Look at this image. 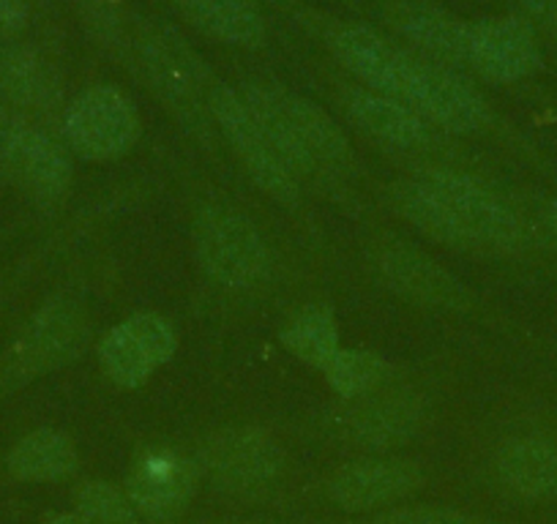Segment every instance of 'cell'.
<instances>
[{
	"mask_svg": "<svg viewBox=\"0 0 557 524\" xmlns=\"http://www.w3.org/2000/svg\"><path fill=\"white\" fill-rule=\"evenodd\" d=\"M329 47L369 90L401 101L446 132L475 135L490 123V104L468 79L454 68L391 45L377 30L345 25L331 34Z\"/></svg>",
	"mask_w": 557,
	"mask_h": 524,
	"instance_id": "obj_1",
	"label": "cell"
},
{
	"mask_svg": "<svg viewBox=\"0 0 557 524\" xmlns=\"http://www.w3.org/2000/svg\"><path fill=\"white\" fill-rule=\"evenodd\" d=\"M200 524H298V522H278V519L255 516V519H208V522H200Z\"/></svg>",
	"mask_w": 557,
	"mask_h": 524,
	"instance_id": "obj_32",
	"label": "cell"
},
{
	"mask_svg": "<svg viewBox=\"0 0 557 524\" xmlns=\"http://www.w3.org/2000/svg\"><path fill=\"white\" fill-rule=\"evenodd\" d=\"M208 112L216 121L219 132L227 137L233 151L238 153L240 164L246 173L251 175L262 191L278 202H296L298 200V184L290 175V170L282 164L276 151L268 142L265 132L257 123L255 112L244 101V96L235 93L230 85L216 83L213 79L208 88Z\"/></svg>",
	"mask_w": 557,
	"mask_h": 524,
	"instance_id": "obj_9",
	"label": "cell"
},
{
	"mask_svg": "<svg viewBox=\"0 0 557 524\" xmlns=\"http://www.w3.org/2000/svg\"><path fill=\"white\" fill-rule=\"evenodd\" d=\"M345 104L352 121L377 140L399 148H430L435 142L430 123L401 101L369 88H352L345 93Z\"/></svg>",
	"mask_w": 557,
	"mask_h": 524,
	"instance_id": "obj_18",
	"label": "cell"
},
{
	"mask_svg": "<svg viewBox=\"0 0 557 524\" xmlns=\"http://www.w3.org/2000/svg\"><path fill=\"white\" fill-rule=\"evenodd\" d=\"M492 478L522 502H557V440L513 437L497 448Z\"/></svg>",
	"mask_w": 557,
	"mask_h": 524,
	"instance_id": "obj_17",
	"label": "cell"
},
{
	"mask_svg": "<svg viewBox=\"0 0 557 524\" xmlns=\"http://www.w3.org/2000/svg\"><path fill=\"white\" fill-rule=\"evenodd\" d=\"M391 202H394L401 216L410 219L430 238L448 246H459V249L475 246L473 235L459 222L457 213L448 208V202L421 178L401 180V184L391 186Z\"/></svg>",
	"mask_w": 557,
	"mask_h": 524,
	"instance_id": "obj_22",
	"label": "cell"
},
{
	"mask_svg": "<svg viewBox=\"0 0 557 524\" xmlns=\"http://www.w3.org/2000/svg\"><path fill=\"white\" fill-rule=\"evenodd\" d=\"M55 72L28 47L0 52V90L25 110H50L61 93Z\"/></svg>",
	"mask_w": 557,
	"mask_h": 524,
	"instance_id": "obj_23",
	"label": "cell"
},
{
	"mask_svg": "<svg viewBox=\"0 0 557 524\" xmlns=\"http://www.w3.org/2000/svg\"><path fill=\"white\" fill-rule=\"evenodd\" d=\"M0 167L14 186L41 205L61 202L72 184V159L66 148L25 121L9 123L0 135Z\"/></svg>",
	"mask_w": 557,
	"mask_h": 524,
	"instance_id": "obj_10",
	"label": "cell"
},
{
	"mask_svg": "<svg viewBox=\"0 0 557 524\" xmlns=\"http://www.w3.org/2000/svg\"><path fill=\"white\" fill-rule=\"evenodd\" d=\"M352 524H495L451 506H396Z\"/></svg>",
	"mask_w": 557,
	"mask_h": 524,
	"instance_id": "obj_28",
	"label": "cell"
},
{
	"mask_svg": "<svg viewBox=\"0 0 557 524\" xmlns=\"http://www.w3.org/2000/svg\"><path fill=\"white\" fill-rule=\"evenodd\" d=\"M374 394V390H372ZM358 397L350 408L334 419V435L347 446L369 453H385L416 440L421 429V408L416 399L391 394V397Z\"/></svg>",
	"mask_w": 557,
	"mask_h": 524,
	"instance_id": "obj_14",
	"label": "cell"
},
{
	"mask_svg": "<svg viewBox=\"0 0 557 524\" xmlns=\"http://www.w3.org/2000/svg\"><path fill=\"white\" fill-rule=\"evenodd\" d=\"M522 9L535 25L557 36V0H522Z\"/></svg>",
	"mask_w": 557,
	"mask_h": 524,
	"instance_id": "obj_30",
	"label": "cell"
},
{
	"mask_svg": "<svg viewBox=\"0 0 557 524\" xmlns=\"http://www.w3.org/2000/svg\"><path fill=\"white\" fill-rule=\"evenodd\" d=\"M244 101L249 104V110L255 112L257 123L265 132L268 142L276 151V157L282 159L287 170H290L293 178L298 175H312L318 170V157L309 151L307 142L298 137V132L293 128V123L287 121V115L282 112L276 101V85L265 83H246L240 90Z\"/></svg>",
	"mask_w": 557,
	"mask_h": 524,
	"instance_id": "obj_21",
	"label": "cell"
},
{
	"mask_svg": "<svg viewBox=\"0 0 557 524\" xmlns=\"http://www.w3.org/2000/svg\"><path fill=\"white\" fill-rule=\"evenodd\" d=\"M186 20L224 45L257 50L265 45V17L255 0H173Z\"/></svg>",
	"mask_w": 557,
	"mask_h": 524,
	"instance_id": "obj_20",
	"label": "cell"
},
{
	"mask_svg": "<svg viewBox=\"0 0 557 524\" xmlns=\"http://www.w3.org/2000/svg\"><path fill=\"white\" fill-rule=\"evenodd\" d=\"M195 459L211 489L240 500L273 495L287 475L285 448L251 426L216 432L202 442Z\"/></svg>",
	"mask_w": 557,
	"mask_h": 524,
	"instance_id": "obj_2",
	"label": "cell"
},
{
	"mask_svg": "<svg viewBox=\"0 0 557 524\" xmlns=\"http://www.w3.org/2000/svg\"><path fill=\"white\" fill-rule=\"evenodd\" d=\"M377 269L391 290H396L407 301L435 309L470 307V292L465 290L462 282L416 246L388 244L377 254Z\"/></svg>",
	"mask_w": 557,
	"mask_h": 524,
	"instance_id": "obj_16",
	"label": "cell"
},
{
	"mask_svg": "<svg viewBox=\"0 0 557 524\" xmlns=\"http://www.w3.org/2000/svg\"><path fill=\"white\" fill-rule=\"evenodd\" d=\"M544 222H546V227H549L552 233L557 235V200H552L549 205H546V211H544Z\"/></svg>",
	"mask_w": 557,
	"mask_h": 524,
	"instance_id": "obj_33",
	"label": "cell"
},
{
	"mask_svg": "<svg viewBox=\"0 0 557 524\" xmlns=\"http://www.w3.org/2000/svg\"><path fill=\"white\" fill-rule=\"evenodd\" d=\"M39 524H90L83 513L77 511H63V513H50V516L41 519Z\"/></svg>",
	"mask_w": 557,
	"mask_h": 524,
	"instance_id": "obj_31",
	"label": "cell"
},
{
	"mask_svg": "<svg viewBox=\"0 0 557 524\" xmlns=\"http://www.w3.org/2000/svg\"><path fill=\"white\" fill-rule=\"evenodd\" d=\"M323 374L339 397L358 399L380 388V383L388 377V363L374 352L339 350L325 363Z\"/></svg>",
	"mask_w": 557,
	"mask_h": 524,
	"instance_id": "obj_26",
	"label": "cell"
},
{
	"mask_svg": "<svg viewBox=\"0 0 557 524\" xmlns=\"http://www.w3.org/2000/svg\"><path fill=\"white\" fill-rule=\"evenodd\" d=\"M7 112H3V104H0V135H3V132H7Z\"/></svg>",
	"mask_w": 557,
	"mask_h": 524,
	"instance_id": "obj_34",
	"label": "cell"
},
{
	"mask_svg": "<svg viewBox=\"0 0 557 524\" xmlns=\"http://www.w3.org/2000/svg\"><path fill=\"white\" fill-rule=\"evenodd\" d=\"M74 508L90 524H146L134 511L126 489L101 478H85L72 491Z\"/></svg>",
	"mask_w": 557,
	"mask_h": 524,
	"instance_id": "obj_27",
	"label": "cell"
},
{
	"mask_svg": "<svg viewBox=\"0 0 557 524\" xmlns=\"http://www.w3.org/2000/svg\"><path fill=\"white\" fill-rule=\"evenodd\" d=\"M278 341L285 345L290 355L301 358L304 363L314 369H325V363L342 350L339 347V328L325 307H307L282 328Z\"/></svg>",
	"mask_w": 557,
	"mask_h": 524,
	"instance_id": "obj_25",
	"label": "cell"
},
{
	"mask_svg": "<svg viewBox=\"0 0 557 524\" xmlns=\"http://www.w3.org/2000/svg\"><path fill=\"white\" fill-rule=\"evenodd\" d=\"M79 470L72 437L58 429H34L7 453V473L20 484H61Z\"/></svg>",
	"mask_w": 557,
	"mask_h": 524,
	"instance_id": "obj_19",
	"label": "cell"
},
{
	"mask_svg": "<svg viewBox=\"0 0 557 524\" xmlns=\"http://www.w3.org/2000/svg\"><path fill=\"white\" fill-rule=\"evenodd\" d=\"M383 17L401 39L412 41L441 66L454 68V72L468 66V20L454 17L451 12L426 0H391L385 3Z\"/></svg>",
	"mask_w": 557,
	"mask_h": 524,
	"instance_id": "obj_15",
	"label": "cell"
},
{
	"mask_svg": "<svg viewBox=\"0 0 557 524\" xmlns=\"http://www.w3.org/2000/svg\"><path fill=\"white\" fill-rule=\"evenodd\" d=\"M421 180L448 202V208L473 235L475 246L519 249L524 244V224L517 211L475 178L451 170H426Z\"/></svg>",
	"mask_w": 557,
	"mask_h": 524,
	"instance_id": "obj_12",
	"label": "cell"
},
{
	"mask_svg": "<svg viewBox=\"0 0 557 524\" xmlns=\"http://www.w3.org/2000/svg\"><path fill=\"white\" fill-rule=\"evenodd\" d=\"M426 473L418 462L401 457H361L345 462L325 478V497L339 511L356 516L388 511L424 489Z\"/></svg>",
	"mask_w": 557,
	"mask_h": 524,
	"instance_id": "obj_8",
	"label": "cell"
},
{
	"mask_svg": "<svg viewBox=\"0 0 557 524\" xmlns=\"http://www.w3.org/2000/svg\"><path fill=\"white\" fill-rule=\"evenodd\" d=\"M88 341V320L79 303L69 298L47 301L23 330L0 361V388L12 390L79 355Z\"/></svg>",
	"mask_w": 557,
	"mask_h": 524,
	"instance_id": "obj_5",
	"label": "cell"
},
{
	"mask_svg": "<svg viewBox=\"0 0 557 524\" xmlns=\"http://www.w3.org/2000/svg\"><path fill=\"white\" fill-rule=\"evenodd\" d=\"M137 52L151 85L173 107L175 115L197 135L211 132L208 88L213 79L184 36L162 25H146L137 36Z\"/></svg>",
	"mask_w": 557,
	"mask_h": 524,
	"instance_id": "obj_4",
	"label": "cell"
},
{
	"mask_svg": "<svg viewBox=\"0 0 557 524\" xmlns=\"http://www.w3.org/2000/svg\"><path fill=\"white\" fill-rule=\"evenodd\" d=\"M178 350L173 325L151 312L132 314L107 330L99 345V361L107 377L121 388H139Z\"/></svg>",
	"mask_w": 557,
	"mask_h": 524,
	"instance_id": "obj_11",
	"label": "cell"
},
{
	"mask_svg": "<svg viewBox=\"0 0 557 524\" xmlns=\"http://www.w3.org/2000/svg\"><path fill=\"white\" fill-rule=\"evenodd\" d=\"M139 112L115 85L83 90L63 115V137L77 157L88 162L117 159L139 140Z\"/></svg>",
	"mask_w": 557,
	"mask_h": 524,
	"instance_id": "obj_7",
	"label": "cell"
},
{
	"mask_svg": "<svg viewBox=\"0 0 557 524\" xmlns=\"http://www.w3.org/2000/svg\"><path fill=\"white\" fill-rule=\"evenodd\" d=\"M200 484L202 470L195 457L175 448H146L126 470L123 489L146 524H178Z\"/></svg>",
	"mask_w": 557,
	"mask_h": 524,
	"instance_id": "obj_6",
	"label": "cell"
},
{
	"mask_svg": "<svg viewBox=\"0 0 557 524\" xmlns=\"http://www.w3.org/2000/svg\"><path fill=\"white\" fill-rule=\"evenodd\" d=\"M28 0H0V36H17L28 25Z\"/></svg>",
	"mask_w": 557,
	"mask_h": 524,
	"instance_id": "obj_29",
	"label": "cell"
},
{
	"mask_svg": "<svg viewBox=\"0 0 557 524\" xmlns=\"http://www.w3.org/2000/svg\"><path fill=\"white\" fill-rule=\"evenodd\" d=\"M197 260L219 285L249 290L271 274V251L249 216L227 205H208L195 222Z\"/></svg>",
	"mask_w": 557,
	"mask_h": 524,
	"instance_id": "obj_3",
	"label": "cell"
},
{
	"mask_svg": "<svg viewBox=\"0 0 557 524\" xmlns=\"http://www.w3.org/2000/svg\"><path fill=\"white\" fill-rule=\"evenodd\" d=\"M276 101L278 107H282V112L287 115V121H290L293 128L298 132V137H301V140L309 146V151L318 157V162H329V164L350 162L352 159L350 142H347L342 126L329 115V112L320 110L314 101L282 88V85H276Z\"/></svg>",
	"mask_w": 557,
	"mask_h": 524,
	"instance_id": "obj_24",
	"label": "cell"
},
{
	"mask_svg": "<svg viewBox=\"0 0 557 524\" xmlns=\"http://www.w3.org/2000/svg\"><path fill=\"white\" fill-rule=\"evenodd\" d=\"M468 68L490 83H519L541 68V47L524 17H484L470 23Z\"/></svg>",
	"mask_w": 557,
	"mask_h": 524,
	"instance_id": "obj_13",
	"label": "cell"
}]
</instances>
